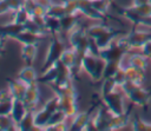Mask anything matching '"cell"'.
<instances>
[{
    "instance_id": "obj_1",
    "label": "cell",
    "mask_w": 151,
    "mask_h": 131,
    "mask_svg": "<svg viewBox=\"0 0 151 131\" xmlns=\"http://www.w3.org/2000/svg\"><path fill=\"white\" fill-rule=\"evenodd\" d=\"M86 32H87V35L94 40L99 50L107 47L118 35L122 34L119 33L118 30H114L103 22H98L88 26L86 28Z\"/></svg>"
},
{
    "instance_id": "obj_2",
    "label": "cell",
    "mask_w": 151,
    "mask_h": 131,
    "mask_svg": "<svg viewBox=\"0 0 151 131\" xmlns=\"http://www.w3.org/2000/svg\"><path fill=\"white\" fill-rule=\"evenodd\" d=\"M106 61L100 57L91 53H86L81 58V71H84L93 81L104 79Z\"/></svg>"
},
{
    "instance_id": "obj_3",
    "label": "cell",
    "mask_w": 151,
    "mask_h": 131,
    "mask_svg": "<svg viewBox=\"0 0 151 131\" xmlns=\"http://www.w3.org/2000/svg\"><path fill=\"white\" fill-rule=\"evenodd\" d=\"M122 91L126 99L139 107H145L151 98V89H145L143 85H137L127 80L122 85Z\"/></svg>"
},
{
    "instance_id": "obj_4",
    "label": "cell",
    "mask_w": 151,
    "mask_h": 131,
    "mask_svg": "<svg viewBox=\"0 0 151 131\" xmlns=\"http://www.w3.org/2000/svg\"><path fill=\"white\" fill-rule=\"evenodd\" d=\"M101 100L104 105L109 109L112 114H123L127 112L126 104H125V94L122 91V87H118L109 93L101 94Z\"/></svg>"
},
{
    "instance_id": "obj_5",
    "label": "cell",
    "mask_w": 151,
    "mask_h": 131,
    "mask_svg": "<svg viewBox=\"0 0 151 131\" xmlns=\"http://www.w3.org/2000/svg\"><path fill=\"white\" fill-rule=\"evenodd\" d=\"M67 35H68V41L71 47L74 48L78 55L83 57L86 53H88L90 46H91V38L87 35L86 30H84L80 26H77Z\"/></svg>"
},
{
    "instance_id": "obj_6",
    "label": "cell",
    "mask_w": 151,
    "mask_h": 131,
    "mask_svg": "<svg viewBox=\"0 0 151 131\" xmlns=\"http://www.w3.org/2000/svg\"><path fill=\"white\" fill-rule=\"evenodd\" d=\"M126 34V39L129 41L131 51L139 50L144 46L145 42L151 40V27H142V26H133V30Z\"/></svg>"
},
{
    "instance_id": "obj_7",
    "label": "cell",
    "mask_w": 151,
    "mask_h": 131,
    "mask_svg": "<svg viewBox=\"0 0 151 131\" xmlns=\"http://www.w3.org/2000/svg\"><path fill=\"white\" fill-rule=\"evenodd\" d=\"M64 50H65L64 42L60 40V38L57 34H53V37H52V39L48 44L46 54H45V59H44V63H42V70H45L46 67L52 65L54 61L59 60Z\"/></svg>"
},
{
    "instance_id": "obj_8",
    "label": "cell",
    "mask_w": 151,
    "mask_h": 131,
    "mask_svg": "<svg viewBox=\"0 0 151 131\" xmlns=\"http://www.w3.org/2000/svg\"><path fill=\"white\" fill-rule=\"evenodd\" d=\"M126 51L117 42V38L105 48L99 51V55L106 63H120Z\"/></svg>"
},
{
    "instance_id": "obj_9",
    "label": "cell",
    "mask_w": 151,
    "mask_h": 131,
    "mask_svg": "<svg viewBox=\"0 0 151 131\" xmlns=\"http://www.w3.org/2000/svg\"><path fill=\"white\" fill-rule=\"evenodd\" d=\"M59 97V109L66 114L68 119L78 113V104H77V93H68L58 96Z\"/></svg>"
},
{
    "instance_id": "obj_10",
    "label": "cell",
    "mask_w": 151,
    "mask_h": 131,
    "mask_svg": "<svg viewBox=\"0 0 151 131\" xmlns=\"http://www.w3.org/2000/svg\"><path fill=\"white\" fill-rule=\"evenodd\" d=\"M120 14L126 20H129L130 22H132L133 26L151 27V18H146V17H143L142 14H139L132 5L129 6V7H123L120 9Z\"/></svg>"
},
{
    "instance_id": "obj_11",
    "label": "cell",
    "mask_w": 151,
    "mask_h": 131,
    "mask_svg": "<svg viewBox=\"0 0 151 131\" xmlns=\"http://www.w3.org/2000/svg\"><path fill=\"white\" fill-rule=\"evenodd\" d=\"M39 100H40V90H39L38 81L28 84L22 101L25 103V105L27 106L28 110L34 111V110H37Z\"/></svg>"
},
{
    "instance_id": "obj_12",
    "label": "cell",
    "mask_w": 151,
    "mask_h": 131,
    "mask_svg": "<svg viewBox=\"0 0 151 131\" xmlns=\"http://www.w3.org/2000/svg\"><path fill=\"white\" fill-rule=\"evenodd\" d=\"M91 112L90 111H84V112H78L76 116L71 118L70 123V130L73 131H84L86 129L87 123L91 119Z\"/></svg>"
},
{
    "instance_id": "obj_13",
    "label": "cell",
    "mask_w": 151,
    "mask_h": 131,
    "mask_svg": "<svg viewBox=\"0 0 151 131\" xmlns=\"http://www.w3.org/2000/svg\"><path fill=\"white\" fill-rule=\"evenodd\" d=\"M7 85H8L7 87L9 89L14 99H20V100L24 99V96H25V92L27 89V85L24 81H21L18 77L11 78V79H7Z\"/></svg>"
},
{
    "instance_id": "obj_14",
    "label": "cell",
    "mask_w": 151,
    "mask_h": 131,
    "mask_svg": "<svg viewBox=\"0 0 151 131\" xmlns=\"http://www.w3.org/2000/svg\"><path fill=\"white\" fill-rule=\"evenodd\" d=\"M130 119L131 117L129 111L123 114H112L109 124V131H117L124 129L125 126L130 125Z\"/></svg>"
},
{
    "instance_id": "obj_15",
    "label": "cell",
    "mask_w": 151,
    "mask_h": 131,
    "mask_svg": "<svg viewBox=\"0 0 151 131\" xmlns=\"http://www.w3.org/2000/svg\"><path fill=\"white\" fill-rule=\"evenodd\" d=\"M46 35H42V34H38V33H33V32H29V31H22L20 33H18L17 35L13 37L14 40L19 41L21 45L24 44H34L37 45L38 42H40Z\"/></svg>"
},
{
    "instance_id": "obj_16",
    "label": "cell",
    "mask_w": 151,
    "mask_h": 131,
    "mask_svg": "<svg viewBox=\"0 0 151 131\" xmlns=\"http://www.w3.org/2000/svg\"><path fill=\"white\" fill-rule=\"evenodd\" d=\"M124 68H125V76H126L127 81H131V83L137 84V85H143L144 84L146 71L133 67V66H126Z\"/></svg>"
},
{
    "instance_id": "obj_17",
    "label": "cell",
    "mask_w": 151,
    "mask_h": 131,
    "mask_svg": "<svg viewBox=\"0 0 151 131\" xmlns=\"http://www.w3.org/2000/svg\"><path fill=\"white\" fill-rule=\"evenodd\" d=\"M51 116L52 113L44 106L40 110H34V124L37 130H44L50 124Z\"/></svg>"
},
{
    "instance_id": "obj_18",
    "label": "cell",
    "mask_w": 151,
    "mask_h": 131,
    "mask_svg": "<svg viewBox=\"0 0 151 131\" xmlns=\"http://www.w3.org/2000/svg\"><path fill=\"white\" fill-rule=\"evenodd\" d=\"M18 78H19L21 81H24L26 85H28V84H32V83L38 81V73H37L35 68H34L32 65L26 64V65L18 72Z\"/></svg>"
},
{
    "instance_id": "obj_19",
    "label": "cell",
    "mask_w": 151,
    "mask_h": 131,
    "mask_svg": "<svg viewBox=\"0 0 151 131\" xmlns=\"http://www.w3.org/2000/svg\"><path fill=\"white\" fill-rule=\"evenodd\" d=\"M28 109L25 105V103L20 99H13V104H12V110H11V117L12 119L18 124L27 113Z\"/></svg>"
},
{
    "instance_id": "obj_20",
    "label": "cell",
    "mask_w": 151,
    "mask_h": 131,
    "mask_svg": "<svg viewBox=\"0 0 151 131\" xmlns=\"http://www.w3.org/2000/svg\"><path fill=\"white\" fill-rule=\"evenodd\" d=\"M80 14H77V13H67L65 14L61 19H60V25H61V31L65 32V33H70L71 31H73L78 25V17Z\"/></svg>"
},
{
    "instance_id": "obj_21",
    "label": "cell",
    "mask_w": 151,
    "mask_h": 131,
    "mask_svg": "<svg viewBox=\"0 0 151 131\" xmlns=\"http://www.w3.org/2000/svg\"><path fill=\"white\" fill-rule=\"evenodd\" d=\"M37 54H38V47H37V45H34V44H24L21 46L20 55H21V59L26 64L32 65L33 61L37 58Z\"/></svg>"
},
{
    "instance_id": "obj_22",
    "label": "cell",
    "mask_w": 151,
    "mask_h": 131,
    "mask_svg": "<svg viewBox=\"0 0 151 131\" xmlns=\"http://www.w3.org/2000/svg\"><path fill=\"white\" fill-rule=\"evenodd\" d=\"M25 31V26L21 24H17V22H7L2 26H0V35L7 37L9 39H13L14 35H17L18 33Z\"/></svg>"
},
{
    "instance_id": "obj_23",
    "label": "cell",
    "mask_w": 151,
    "mask_h": 131,
    "mask_svg": "<svg viewBox=\"0 0 151 131\" xmlns=\"http://www.w3.org/2000/svg\"><path fill=\"white\" fill-rule=\"evenodd\" d=\"M19 131H33L37 130L35 124H34V111L28 110L25 117L17 124Z\"/></svg>"
},
{
    "instance_id": "obj_24",
    "label": "cell",
    "mask_w": 151,
    "mask_h": 131,
    "mask_svg": "<svg viewBox=\"0 0 151 131\" xmlns=\"http://www.w3.org/2000/svg\"><path fill=\"white\" fill-rule=\"evenodd\" d=\"M130 126L133 131H151V123H147L139 116L131 117Z\"/></svg>"
},
{
    "instance_id": "obj_25",
    "label": "cell",
    "mask_w": 151,
    "mask_h": 131,
    "mask_svg": "<svg viewBox=\"0 0 151 131\" xmlns=\"http://www.w3.org/2000/svg\"><path fill=\"white\" fill-rule=\"evenodd\" d=\"M65 14H67L66 8L61 2H53L51 6L47 7V17H52V18H58L61 19Z\"/></svg>"
},
{
    "instance_id": "obj_26",
    "label": "cell",
    "mask_w": 151,
    "mask_h": 131,
    "mask_svg": "<svg viewBox=\"0 0 151 131\" xmlns=\"http://www.w3.org/2000/svg\"><path fill=\"white\" fill-rule=\"evenodd\" d=\"M12 15H13L12 17V21L13 22H17V24H21V25L26 24L31 19V13L24 6L19 7L17 11H14L12 13Z\"/></svg>"
},
{
    "instance_id": "obj_27",
    "label": "cell",
    "mask_w": 151,
    "mask_h": 131,
    "mask_svg": "<svg viewBox=\"0 0 151 131\" xmlns=\"http://www.w3.org/2000/svg\"><path fill=\"white\" fill-rule=\"evenodd\" d=\"M18 130L17 123L12 119L11 114H0V131H14Z\"/></svg>"
},
{
    "instance_id": "obj_28",
    "label": "cell",
    "mask_w": 151,
    "mask_h": 131,
    "mask_svg": "<svg viewBox=\"0 0 151 131\" xmlns=\"http://www.w3.org/2000/svg\"><path fill=\"white\" fill-rule=\"evenodd\" d=\"M92 1V6L93 8L99 12L101 15H106L109 13V9H110V6H111V0H91Z\"/></svg>"
},
{
    "instance_id": "obj_29",
    "label": "cell",
    "mask_w": 151,
    "mask_h": 131,
    "mask_svg": "<svg viewBox=\"0 0 151 131\" xmlns=\"http://www.w3.org/2000/svg\"><path fill=\"white\" fill-rule=\"evenodd\" d=\"M46 30L52 33V34H58L61 31V25H60V19L58 18H52L47 17V24H46Z\"/></svg>"
},
{
    "instance_id": "obj_30",
    "label": "cell",
    "mask_w": 151,
    "mask_h": 131,
    "mask_svg": "<svg viewBox=\"0 0 151 131\" xmlns=\"http://www.w3.org/2000/svg\"><path fill=\"white\" fill-rule=\"evenodd\" d=\"M44 107L46 110H48L51 113H53L57 110H59V97L53 94V97H51L50 99L46 100V103L44 104Z\"/></svg>"
},
{
    "instance_id": "obj_31",
    "label": "cell",
    "mask_w": 151,
    "mask_h": 131,
    "mask_svg": "<svg viewBox=\"0 0 151 131\" xmlns=\"http://www.w3.org/2000/svg\"><path fill=\"white\" fill-rule=\"evenodd\" d=\"M112 79L114 80V83L119 86V87H122V85L126 81V76H125V68L124 67H119L118 70H117V72L113 74V77H112Z\"/></svg>"
},
{
    "instance_id": "obj_32",
    "label": "cell",
    "mask_w": 151,
    "mask_h": 131,
    "mask_svg": "<svg viewBox=\"0 0 151 131\" xmlns=\"http://www.w3.org/2000/svg\"><path fill=\"white\" fill-rule=\"evenodd\" d=\"M65 130H70V124L66 123V120L52 124V125H47L44 131H65Z\"/></svg>"
},
{
    "instance_id": "obj_33",
    "label": "cell",
    "mask_w": 151,
    "mask_h": 131,
    "mask_svg": "<svg viewBox=\"0 0 151 131\" xmlns=\"http://www.w3.org/2000/svg\"><path fill=\"white\" fill-rule=\"evenodd\" d=\"M63 4L66 8L67 13H77L80 14L78 11V1L77 0H63Z\"/></svg>"
},
{
    "instance_id": "obj_34",
    "label": "cell",
    "mask_w": 151,
    "mask_h": 131,
    "mask_svg": "<svg viewBox=\"0 0 151 131\" xmlns=\"http://www.w3.org/2000/svg\"><path fill=\"white\" fill-rule=\"evenodd\" d=\"M34 15V17H47V7L40 5V4H37L33 8V11L31 12V17Z\"/></svg>"
},
{
    "instance_id": "obj_35",
    "label": "cell",
    "mask_w": 151,
    "mask_h": 131,
    "mask_svg": "<svg viewBox=\"0 0 151 131\" xmlns=\"http://www.w3.org/2000/svg\"><path fill=\"white\" fill-rule=\"evenodd\" d=\"M13 96L9 91V89H2L0 90V103H7V101H13Z\"/></svg>"
},
{
    "instance_id": "obj_36",
    "label": "cell",
    "mask_w": 151,
    "mask_h": 131,
    "mask_svg": "<svg viewBox=\"0 0 151 131\" xmlns=\"http://www.w3.org/2000/svg\"><path fill=\"white\" fill-rule=\"evenodd\" d=\"M9 13H13V11L11 9L9 5L7 4V1L6 0H0V17L9 14Z\"/></svg>"
},
{
    "instance_id": "obj_37",
    "label": "cell",
    "mask_w": 151,
    "mask_h": 131,
    "mask_svg": "<svg viewBox=\"0 0 151 131\" xmlns=\"http://www.w3.org/2000/svg\"><path fill=\"white\" fill-rule=\"evenodd\" d=\"M12 104H13V101L0 103V114H9L11 110H12Z\"/></svg>"
},
{
    "instance_id": "obj_38",
    "label": "cell",
    "mask_w": 151,
    "mask_h": 131,
    "mask_svg": "<svg viewBox=\"0 0 151 131\" xmlns=\"http://www.w3.org/2000/svg\"><path fill=\"white\" fill-rule=\"evenodd\" d=\"M140 52H142L149 60H151V40H149L147 42L144 44V46L140 48Z\"/></svg>"
},
{
    "instance_id": "obj_39",
    "label": "cell",
    "mask_w": 151,
    "mask_h": 131,
    "mask_svg": "<svg viewBox=\"0 0 151 131\" xmlns=\"http://www.w3.org/2000/svg\"><path fill=\"white\" fill-rule=\"evenodd\" d=\"M6 1H7V4L9 5V7L13 12L22 6V0H6Z\"/></svg>"
},
{
    "instance_id": "obj_40",
    "label": "cell",
    "mask_w": 151,
    "mask_h": 131,
    "mask_svg": "<svg viewBox=\"0 0 151 131\" xmlns=\"http://www.w3.org/2000/svg\"><path fill=\"white\" fill-rule=\"evenodd\" d=\"M53 2H54L53 0H37V4H40V5L45 6V7H48V6H51Z\"/></svg>"
},
{
    "instance_id": "obj_41",
    "label": "cell",
    "mask_w": 151,
    "mask_h": 131,
    "mask_svg": "<svg viewBox=\"0 0 151 131\" xmlns=\"http://www.w3.org/2000/svg\"><path fill=\"white\" fill-rule=\"evenodd\" d=\"M149 2V0H132V5L133 6H138V5H143Z\"/></svg>"
},
{
    "instance_id": "obj_42",
    "label": "cell",
    "mask_w": 151,
    "mask_h": 131,
    "mask_svg": "<svg viewBox=\"0 0 151 131\" xmlns=\"http://www.w3.org/2000/svg\"><path fill=\"white\" fill-rule=\"evenodd\" d=\"M4 51H5V42L2 41V39L0 37V55L4 54Z\"/></svg>"
},
{
    "instance_id": "obj_43",
    "label": "cell",
    "mask_w": 151,
    "mask_h": 131,
    "mask_svg": "<svg viewBox=\"0 0 151 131\" xmlns=\"http://www.w3.org/2000/svg\"><path fill=\"white\" fill-rule=\"evenodd\" d=\"M149 4H150V5H151V0H149Z\"/></svg>"
},
{
    "instance_id": "obj_44",
    "label": "cell",
    "mask_w": 151,
    "mask_h": 131,
    "mask_svg": "<svg viewBox=\"0 0 151 131\" xmlns=\"http://www.w3.org/2000/svg\"><path fill=\"white\" fill-rule=\"evenodd\" d=\"M111 1H113V0H111Z\"/></svg>"
},
{
    "instance_id": "obj_45",
    "label": "cell",
    "mask_w": 151,
    "mask_h": 131,
    "mask_svg": "<svg viewBox=\"0 0 151 131\" xmlns=\"http://www.w3.org/2000/svg\"><path fill=\"white\" fill-rule=\"evenodd\" d=\"M150 89H151V86H150Z\"/></svg>"
},
{
    "instance_id": "obj_46",
    "label": "cell",
    "mask_w": 151,
    "mask_h": 131,
    "mask_svg": "<svg viewBox=\"0 0 151 131\" xmlns=\"http://www.w3.org/2000/svg\"><path fill=\"white\" fill-rule=\"evenodd\" d=\"M35 1H37V0H35Z\"/></svg>"
}]
</instances>
